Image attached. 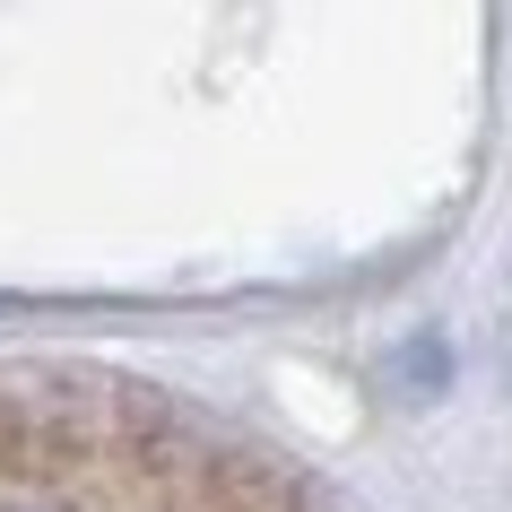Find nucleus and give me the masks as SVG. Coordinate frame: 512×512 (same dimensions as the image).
Listing matches in <instances>:
<instances>
[{
	"label": "nucleus",
	"mask_w": 512,
	"mask_h": 512,
	"mask_svg": "<svg viewBox=\"0 0 512 512\" xmlns=\"http://www.w3.org/2000/svg\"><path fill=\"white\" fill-rule=\"evenodd\" d=\"M0 512H35V504H0Z\"/></svg>",
	"instance_id": "obj_1"
}]
</instances>
